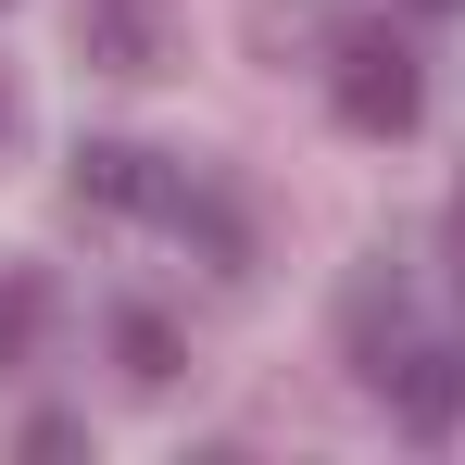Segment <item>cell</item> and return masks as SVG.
I'll return each instance as SVG.
<instances>
[{
  "label": "cell",
  "mask_w": 465,
  "mask_h": 465,
  "mask_svg": "<svg viewBox=\"0 0 465 465\" xmlns=\"http://www.w3.org/2000/svg\"><path fill=\"white\" fill-rule=\"evenodd\" d=\"M327 101H340V126L352 139H402L415 114H428V76H415V51L402 38H340V76H327Z\"/></svg>",
  "instance_id": "obj_1"
},
{
  "label": "cell",
  "mask_w": 465,
  "mask_h": 465,
  "mask_svg": "<svg viewBox=\"0 0 465 465\" xmlns=\"http://www.w3.org/2000/svg\"><path fill=\"white\" fill-rule=\"evenodd\" d=\"M76 202L88 214H163V176H152V152H126V139H88L76 152Z\"/></svg>",
  "instance_id": "obj_2"
},
{
  "label": "cell",
  "mask_w": 465,
  "mask_h": 465,
  "mask_svg": "<svg viewBox=\"0 0 465 465\" xmlns=\"http://www.w3.org/2000/svg\"><path fill=\"white\" fill-rule=\"evenodd\" d=\"M378 390H390V415H402L415 440H440V428L465 415V378L440 365V352H402V365H378Z\"/></svg>",
  "instance_id": "obj_3"
},
{
  "label": "cell",
  "mask_w": 465,
  "mask_h": 465,
  "mask_svg": "<svg viewBox=\"0 0 465 465\" xmlns=\"http://www.w3.org/2000/svg\"><path fill=\"white\" fill-rule=\"evenodd\" d=\"M88 51L114 76H152V0H88Z\"/></svg>",
  "instance_id": "obj_4"
},
{
  "label": "cell",
  "mask_w": 465,
  "mask_h": 465,
  "mask_svg": "<svg viewBox=\"0 0 465 465\" xmlns=\"http://www.w3.org/2000/svg\"><path fill=\"white\" fill-rule=\"evenodd\" d=\"M38 327H51V290H38L25 264H0V378H13V365L38 352Z\"/></svg>",
  "instance_id": "obj_5"
},
{
  "label": "cell",
  "mask_w": 465,
  "mask_h": 465,
  "mask_svg": "<svg viewBox=\"0 0 465 465\" xmlns=\"http://www.w3.org/2000/svg\"><path fill=\"white\" fill-rule=\"evenodd\" d=\"M114 365H126V378H139V390H163V378H176V327H163V314H139V302H126V314H114Z\"/></svg>",
  "instance_id": "obj_6"
},
{
  "label": "cell",
  "mask_w": 465,
  "mask_h": 465,
  "mask_svg": "<svg viewBox=\"0 0 465 465\" xmlns=\"http://www.w3.org/2000/svg\"><path fill=\"white\" fill-rule=\"evenodd\" d=\"M428 13H465V0H428Z\"/></svg>",
  "instance_id": "obj_7"
}]
</instances>
